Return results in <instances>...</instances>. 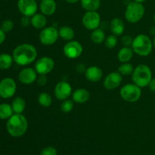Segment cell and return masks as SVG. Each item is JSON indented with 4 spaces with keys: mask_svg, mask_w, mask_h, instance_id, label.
Wrapping results in <instances>:
<instances>
[{
    "mask_svg": "<svg viewBox=\"0 0 155 155\" xmlns=\"http://www.w3.org/2000/svg\"><path fill=\"white\" fill-rule=\"evenodd\" d=\"M12 57L17 64L20 66H27L36 61L37 50L36 47L31 44H21L13 50Z\"/></svg>",
    "mask_w": 155,
    "mask_h": 155,
    "instance_id": "obj_1",
    "label": "cell"
},
{
    "mask_svg": "<svg viewBox=\"0 0 155 155\" xmlns=\"http://www.w3.org/2000/svg\"><path fill=\"white\" fill-rule=\"evenodd\" d=\"M28 128V122L21 114H14L6 123V130L11 136L15 138L24 136Z\"/></svg>",
    "mask_w": 155,
    "mask_h": 155,
    "instance_id": "obj_2",
    "label": "cell"
},
{
    "mask_svg": "<svg viewBox=\"0 0 155 155\" xmlns=\"http://www.w3.org/2000/svg\"><path fill=\"white\" fill-rule=\"evenodd\" d=\"M131 47L136 54L145 57L149 55L152 51L153 42L146 35L139 34L133 39Z\"/></svg>",
    "mask_w": 155,
    "mask_h": 155,
    "instance_id": "obj_3",
    "label": "cell"
},
{
    "mask_svg": "<svg viewBox=\"0 0 155 155\" xmlns=\"http://www.w3.org/2000/svg\"><path fill=\"white\" fill-rule=\"evenodd\" d=\"M152 79V72L148 65L139 64L134 68L132 74V80L133 83L140 88L146 87Z\"/></svg>",
    "mask_w": 155,
    "mask_h": 155,
    "instance_id": "obj_4",
    "label": "cell"
},
{
    "mask_svg": "<svg viewBox=\"0 0 155 155\" xmlns=\"http://www.w3.org/2000/svg\"><path fill=\"white\" fill-rule=\"evenodd\" d=\"M145 15V7L142 3L133 2L127 5L125 11V18L128 22L136 24L139 22Z\"/></svg>",
    "mask_w": 155,
    "mask_h": 155,
    "instance_id": "obj_5",
    "label": "cell"
},
{
    "mask_svg": "<svg viewBox=\"0 0 155 155\" xmlns=\"http://www.w3.org/2000/svg\"><path fill=\"white\" fill-rule=\"evenodd\" d=\"M120 95L122 99L127 102H136L142 96V89L135 83H129L121 88Z\"/></svg>",
    "mask_w": 155,
    "mask_h": 155,
    "instance_id": "obj_6",
    "label": "cell"
},
{
    "mask_svg": "<svg viewBox=\"0 0 155 155\" xmlns=\"http://www.w3.org/2000/svg\"><path fill=\"white\" fill-rule=\"evenodd\" d=\"M39 38L40 42L43 45H53L59 38L58 30L54 27H45L41 30Z\"/></svg>",
    "mask_w": 155,
    "mask_h": 155,
    "instance_id": "obj_7",
    "label": "cell"
},
{
    "mask_svg": "<svg viewBox=\"0 0 155 155\" xmlns=\"http://www.w3.org/2000/svg\"><path fill=\"white\" fill-rule=\"evenodd\" d=\"M17 91V84L15 80L5 77L0 81V97L8 99L15 95Z\"/></svg>",
    "mask_w": 155,
    "mask_h": 155,
    "instance_id": "obj_8",
    "label": "cell"
},
{
    "mask_svg": "<svg viewBox=\"0 0 155 155\" xmlns=\"http://www.w3.org/2000/svg\"><path fill=\"white\" fill-rule=\"evenodd\" d=\"M83 27L88 30H94L99 27L101 24V17L96 11L86 12L82 18Z\"/></svg>",
    "mask_w": 155,
    "mask_h": 155,
    "instance_id": "obj_9",
    "label": "cell"
},
{
    "mask_svg": "<svg viewBox=\"0 0 155 155\" xmlns=\"http://www.w3.org/2000/svg\"><path fill=\"white\" fill-rule=\"evenodd\" d=\"M54 68V61L51 58L44 56L36 61L34 69L39 75H47L53 71Z\"/></svg>",
    "mask_w": 155,
    "mask_h": 155,
    "instance_id": "obj_10",
    "label": "cell"
},
{
    "mask_svg": "<svg viewBox=\"0 0 155 155\" xmlns=\"http://www.w3.org/2000/svg\"><path fill=\"white\" fill-rule=\"evenodd\" d=\"M83 51V45L78 41H68L63 48L64 54L69 59H76L80 57Z\"/></svg>",
    "mask_w": 155,
    "mask_h": 155,
    "instance_id": "obj_11",
    "label": "cell"
},
{
    "mask_svg": "<svg viewBox=\"0 0 155 155\" xmlns=\"http://www.w3.org/2000/svg\"><path fill=\"white\" fill-rule=\"evenodd\" d=\"M18 8L23 16L32 17L36 14L38 6L36 0H18Z\"/></svg>",
    "mask_w": 155,
    "mask_h": 155,
    "instance_id": "obj_12",
    "label": "cell"
},
{
    "mask_svg": "<svg viewBox=\"0 0 155 155\" xmlns=\"http://www.w3.org/2000/svg\"><path fill=\"white\" fill-rule=\"evenodd\" d=\"M56 98L60 101L68 99L72 95V87L68 82L61 81L56 84L54 89Z\"/></svg>",
    "mask_w": 155,
    "mask_h": 155,
    "instance_id": "obj_13",
    "label": "cell"
},
{
    "mask_svg": "<svg viewBox=\"0 0 155 155\" xmlns=\"http://www.w3.org/2000/svg\"><path fill=\"white\" fill-rule=\"evenodd\" d=\"M37 73L35 69L31 68H25L20 71L18 74V80L22 84L30 85L36 81Z\"/></svg>",
    "mask_w": 155,
    "mask_h": 155,
    "instance_id": "obj_14",
    "label": "cell"
},
{
    "mask_svg": "<svg viewBox=\"0 0 155 155\" xmlns=\"http://www.w3.org/2000/svg\"><path fill=\"white\" fill-rule=\"evenodd\" d=\"M122 75L119 72H111L106 76L104 80V86L106 89L113 90L119 87L122 83Z\"/></svg>",
    "mask_w": 155,
    "mask_h": 155,
    "instance_id": "obj_15",
    "label": "cell"
},
{
    "mask_svg": "<svg viewBox=\"0 0 155 155\" xmlns=\"http://www.w3.org/2000/svg\"><path fill=\"white\" fill-rule=\"evenodd\" d=\"M85 76L89 81L96 83L100 81L102 78V70L97 66H90L86 68L85 71Z\"/></svg>",
    "mask_w": 155,
    "mask_h": 155,
    "instance_id": "obj_16",
    "label": "cell"
},
{
    "mask_svg": "<svg viewBox=\"0 0 155 155\" xmlns=\"http://www.w3.org/2000/svg\"><path fill=\"white\" fill-rule=\"evenodd\" d=\"M41 12L45 16H51L57 9V4L54 0H42L39 5Z\"/></svg>",
    "mask_w": 155,
    "mask_h": 155,
    "instance_id": "obj_17",
    "label": "cell"
},
{
    "mask_svg": "<svg viewBox=\"0 0 155 155\" xmlns=\"http://www.w3.org/2000/svg\"><path fill=\"white\" fill-rule=\"evenodd\" d=\"M73 101L78 104H83L89 101L90 98V93L86 89H77L72 93Z\"/></svg>",
    "mask_w": 155,
    "mask_h": 155,
    "instance_id": "obj_18",
    "label": "cell"
},
{
    "mask_svg": "<svg viewBox=\"0 0 155 155\" xmlns=\"http://www.w3.org/2000/svg\"><path fill=\"white\" fill-rule=\"evenodd\" d=\"M110 30H111L112 34L115 35V36H120L124 33V30H125V24H124V21L120 18H114L111 21H110Z\"/></svg>",
    "mask_w": 155,
    "mask_h": 155,
    "instance_id": "obj_19",
    "label": "cell"
},
{
    "mask_svg": "<svg viewBox=\"0 0 155 155\" xmlns=\"http://www.w3.org/2000/svg\"><path fill=\"white\" fill-rule=\"evenodd\" d=\"M31 25L37 30H42L45 28L47 24V18L43 14H35L30 18Z\"/></svg>",
    "mask_w": 155,
    "mask_h": 155,
    "instance_id": "obj_20",
    "label": "cell"
},
{
    "mask_svg": "<svg viewBox=\"0 0 155 155\" xmlns=\"http://www.w3.org/2000/svg\"><path fill=\"white\" fill-rule=\"evenodd\" d=\"M133 53H134V51L131 47H123L118 51V60L122 63H127V62L130 61L133 57Z\"/></svg>",
    "mask_w": 155,
    "mask_h": 155,
    "instance_id": "obj_21",
    "label": "cell"
},
{
    "mask_svg": "<svg viewBox=\"0 0 155 155\" xmlns=\"http://www.w3.org/2000/svg\"><path fill=\"white\" fill-rule=\"evenodd\" d=\"M58 34L59 37L68 42V41H71L74 39V36H75V32L71 27L63 26V27H61L59 28Z\"/></svg>",
    "mask_w": 155,
    "mask_h": 155,
    "instance_id": "obj_22",
    "label": "cell"
},
{
    "mask_svg": "<svg viewBox=\"0 0 155 155\" xmlns=\"http://www.w3.org/2000/svg\"><path fill=\"white\" fill-rule=\"evenodd\" d=\"M81 5L86 12L97 11L101 5V0H80Z\"/></svg>",
    "mask_w": 155,
    "mask_h": 155,
    "instance_id": "obj_23",
    "label": "cell"
},
{
    "mask_svg": "<svg viewBox=\"0 0 155 155\" xmlns=\"http://www.w3.org/2000/svg\"><path fill=\"white\" fill-rule=\"evenodd\" d=\"M12 107L13 109L14 114H22L25 110V101L21 97H16L12 102Z\"/></svg>",
    "mask_w": 155,
    "mask_h": 155,
    "instance_id": "obj_24",
    "label": "cell"
},
{
    "mask_svg": "<svg viewBox=\"0 0 155 155\" xmlns=\"http://www.w3.org/2000/svg\"><path fill=\"white\" fill-rule=\"evenodd\" d=\"M105 33L104 31L101 28H97L92 30L91 33L90 39L92 42L95 44H101L105 40Z\"/></svg>",
    "mask_w": 155,
    "mask_h": 155,
    "instance_id": "obj_25",
    "label": "cell"
},
{
    "mask_svg": "<svg viewBox=\"0 0 155 155\" xmlns=\"http://www.w3.org/2000/svg\"><path fill=\"white\" fill-rule=\"evenodd\" d=\"M14 59L12 55L7 53L0 54V70H8L12 67Z\"/></svg>",
    "mask_w": 155,
    "mask_h": 155,
    "instance_id": "obj_26",
    "label": "cell"
},
{
    "mask_svg": "<svg viewBox=\"0 0 155 155\" xmlns=\"http://www.w3.org/2000/svg\"><path fill=\"white\" fill-rule=\"evenodd\" d=\"M14 114L12 105L7 103L0 104V119L8 120Z\"/></svg>",
    "mask_w": 155,
    "mask_h": 155,
    "instance_id": "obj_27",
    "label": "cell"
},
{
    "mask_svg": "<svg viewBox=\"0 0 155 155\" xmlns=\"http://www.w3.org/2000/svg\"><path fill=\"white\" fill-rule=\"evenodd\" d=\"M38 102L42 107H48L52 103V98L47 92H41L38 96Z\"/></svg>",
    "mask_w": 155,
    "mask_h": 155,
    "instance_id": "obj_28",
    "label": "cell"
},
{
    "mask_svg": "<svg viewBox=\"0 0 155 155\" xmlns=\"http://www.w3.org/2000/svg\"><path fill=\"white\" fill-rule=\"evenodd\" d=\"M134 71V68L133 65L129 62L123 63L118 68V72L122 76H129L133 74Z\"/></svg>",
    "mask_w": 155,
    "mask_h": 155,
    "instance_id": "obj_29",
    "label": "cell"
},
{
    "mask_svg": "<svg viewBox=\"0 0 155 155\" xmlns=\"http://www.w3.org/2000/svg\"><path fill=\"white\" fill-rule=\"evenodd\" d=\"M73 108H74V101L68 98L62 101L61 104V110L63 113H70L73 110Z\"/></svg>",
    "mask_w": 155,
    "mask_h": 155,
    "instance_id": "obj_30",
    "label": "cell"
},
{
    "mask_svg": "<svg viewBox=\"0 0 155 155\" xmlns=\"http://www.w3.org/2000/svg\"><path fill=\"white\" fill-rule=\"evenodd\" d=\"M104 45L109 49H112L114 47H116V45H117V36L112 34L107 36L105 38V40H104Z\"/></svg>",
    "mask_w": 155,
    "mask_h": 155,
    "instance_id": "obj_31",
    "label": "cell"
},
{
    "mask_svg": "<svg viewBox=\"0 0 155 155\" xmlns=\"http://www.w3.org/2000/svg\"><path fill=\"white\" fill-rule=\"evenodd\" d=\"M0 28L5 32V33H8L11 32L14 28V22L12 20H5L1 24Z\"/></svg>",
    "mask_w": 155,
    "mask_h": 155,
    "instance_id": "obj_32",
    "label": "cell"
},
{
    "mask_svg": "<svg viewBox=\"0 0 155 155\" xmlns=\"http://www.w3.org/2000/svg\"><path fill=\"white\" fill-rule=\"evenodd\" d=\"M40 155H57V150L51 146L45 147L41 151Z\"/></svg>",
    "mask_w": 155,
    "mask_h": 155,
    "instance_id": "obj_33",
    "label": "cell"
},
{
    "mask_svg": "<svg viewBox=\"0 0 155 155\" xmlns=\"http://www.w3.org/2000/svg\"><path fill=\"white\" fill-rule=\"evenodd\" d=\"M133 39L132 36H129V35H125L122 37V43L124 44V46L127 47H131L132 44H133Z\"/></svg>",
    "mask_w": 155,
    "mask_h": 155,
    "instance_id": "obj_34",
    "label": "cell"
},
{
    "mask_svg": "<svg viewBox=\"0 0 155 155\" xmlns=\"http://www.w3.org/2000/svg\"><path fill=\"white\" fill-rule=\"evenodd\" d=\"M47 82H48V78H47L46 75H39V77H37L36 79V83L39 86H44L46 85Z\"/></svg>",
    "mask_w": 155,
    "mask_h": 155,
    "instance_id": "obj_35",
    "label": "cell"
},
{
    "mask_svg": "<svg viewBox=\"0 0 155 155\" xmlns=\"http://www.w3.org/2000/svg\"><path fill=\"white\" fill-rule=\"evenodd\" d=\"M30 17L27 16H23L21 19V24L23 27H28L30 24H31V21H30Z\"/></svg>",
    "mask_w": 155,
    "mask_h": 155,
    "instance_id": "obj_36",
    "label": "cell"
},
{
    "mask_svg": "<svg viewBox=\"0 0 155 155\" xmlns=\"http://www.w3.org/2000/svg\"><path fill=\"white\" fill-rule=\"evenodd\" d=\"M148 87L151 92H155V78H152L151 80L150 81L149 84H148Z\"/></svg>",
    "mask_w": 155,
    "mask_h": 155,
    "instance_id": "obj_37",
    "label": "cell"
},
{
    "mask_svg": "<svg viewBox=\"0 0 155 155\" xmlns=\"http://www.w3.org/2000/svg\"><path fill=\"white\" fill-rule=\"evenodd\" d=\"M5 38H6L5 33V32L3 31L1 28H0V45H1V44H2L3 42H5Z\"/></svg>",
    "mask_w": 155,
    "mask_h": 155,
    "instance_id": "obj_38",
    "label": "cell"
},
{
    "mask_svg": "<svg viewBox=\"0 0 155 155\" xmlns=\"http://www.w3.org/2000/svg\"><path fill=\"white\" fill-rule=\"evenodd\" d=\"M76 69H77V71L79 73H83L86 71V69H85L84 65L82 64H79L77 65L76 67Z\"/></svg>",
    "mask_w": 155,
    "mask_h": 155,
    "instance_id": "obj_39",
    "label": "cell"
},
{
    "mask_svg": "<svg viewBox=\"0 0 155 155\" xmlns=\"http://www.w3.org/2000/svg\"><path fill=\"white\" fill-rule=\"evenodd\" d=\"M65 1L68 3H69V4H75V3L78 2L80 0H65Z\"/></svg>",
    "mask_w": 155,
    "mask_h": 155,
    "instance_id": "obj_40",
    "label": "cell"
},
{
    "mask_svg": "<svg viewBox=\"0 0 155 155\" xmlns=\"http://www.w3.org/2000/svg\"><path fill=\"white\" fill-rule=\"evenodd\" d=\"M145 1H147V0H134V2H139V3H142Z\"/></svg>",
    "mask_w": 155,
    "mask_h": 155,
    "instance_id": "obj_41",
    "label": "cell"
},
{
    "mask_svg": "<svg viewBox=\"0 0 155 155\" xmlns=\"http://www.w3.org/2000/svg\"><path fill=\"white\" fill-rule=\"evenodd\" d=\"M153 47H154V48H155V36H154V39H153Z\"/></svg>",
    "mask_w": 155,
    "mask_h": 155,
    "instance_id": "obj_42",
    "label": "cell"
},
{
    "mask_svg": "<svg viewBox=\"0 0 155 155\" xmlns=\"http://www.w3.org/2000/svg\"><path fill=\"white\" fill-rule=\"evenodd\" d=\"M154 23H155V13H154Z\"/></svg>",
    "mask_w": 155,
    "mask_h": 155,
    "instance_id": "obj_43",
    "label": "cell"
},
{
    "mask_svg": "<svg viewBox=\"0 0 155 155\" xmlns=\"http://www.w3.org/2000/svg\"><path fill=\"white\" fill-rule=\"evenodd\" d=\"M0 18H1V14H0Z\"/></svg>",
    "mask_w": 155,
    "mask_h": 155,
    "instance_id": "obj_44",
    "label": "cell"
},
{
    "mask_svg": "<svg viewBox=\"0 0 155 155\" xmlns=\"http://www.w3.org/2000/svg\"><path fill=\"white\" fill-rule=\"evenodd\" d=\"M39 1H42V0H39Z\"/></svg>",
    "mask_w": 155,
    "mask_h": 155,
    "instance_id": "obj_45",
    "label": "cell"
}]
</instances>
